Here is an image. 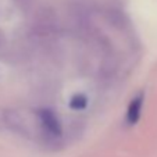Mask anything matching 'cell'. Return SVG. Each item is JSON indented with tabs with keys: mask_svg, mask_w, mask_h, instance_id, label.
<instances>
[{
	"mask_svg": "<svg viewBox=\"0 0 157 157\" xmlns=\"http://www.w3.org/2000/svg\"><path fill=\"white\" fill-rule=\"evenodd\" d=\"M143 93H138L135 98L131 100L129 106H128V111H127V122L129 125L136 124V121L140 117V111H142V106H143Z\"/></svg>",
	"mask_w": 157,
	"mask_h": 157,
	"instance_id": "3",
	"label": "cell"
},
{
	"mask_svg": "<svg viewBox=\"0 0 157 157\" xmlns=\"http://www.w3.org/2000/svg\"><path fill=\"white\" fill-rule=\"evenodd\" d=\"M15 3V6L21 10V11H29L33 6V2L35 0H13Z\"/></svg>",
	"mask_w": 157,
	"mask_h": 157,
	"instance_id": "5",
	"label": "cell"
},
{
	"mask_svg": "<svg viewBox=\"0 0 157 157\" xmlns=\"http://www.w3.org/2000/svg\"><path fill=\"white\" fill-rule=\"evenodd\" d=\"M4 121L11 131L20 133V135H24V136L28 135V128L25 125V121L22 120V117L20 116L18 111H15V110L4 111Z\"/></svg>",
	"mask_w": 157,
	"mask_h": 157,
	"instance_id": "2",
	"label": "cell"
},
{
	"mask_svg": "<svg viewBox=\"0 0 157 157\" xmlns=\"http://www.w3.org/2000/svg\"><path fill=\"white\" fill-rule=\"evenodd\" d=\"M38 118L43 132L50 138H56L61 135V124L57 116L49 109H42L38 111Z\"/></svg>",
	"mask_w": 157,
	"mask_h": 157,
	"instance_id": "1",
	"label": "cell"
},
{
	"mask_svg": "<svg viewBox=\"0 0 157 157\" xmlns=\"http://www.w3.org/2000/svg\"><path fill=\"white\" fill-rule=\"evenodd\" d=\"M86 103H88V100H86V98L83 95H75L74 98L71 99L70 106H71V109H74V110H82L86 107Z\"/></svg>",
	"mask_w": 157,
	"mask_h": 157,
	"instance_id": "4",
	"label": "cell"
},
{
	"mask_svg": "<svg viewBox=\"0 0 157 157\" xmlns=\"http://www.w3.org/2000/svg\"><path fill=\"white\" fill-rule=\"evenodd\" d=\"M3 43H4V36H3V33L0 32V48L3 46Z\"/></svg>",
	"mask_w": 157,
	"mask_h": 157,
	"instance_id": "6",
	"label": "cell"
}]
</instances>
